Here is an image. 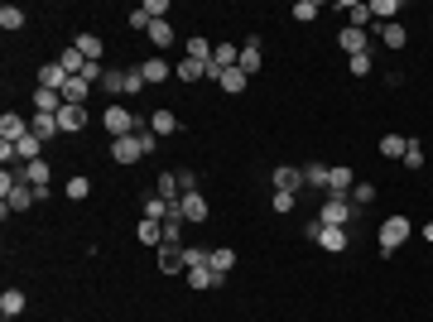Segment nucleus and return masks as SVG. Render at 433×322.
Returning a JSON list of instances; mask_svg holds the SVG:
<instances>
[{"label": "nucleus", "instance_id": "a19ab883", "mask_svg": "<svg viewBox=\"0 0 433 322\" xmlns=\"http://www.w3.org/2000/svg\"><path fill=\"white\" fill-rule=\"evenodd\" d=\"M289 15H294L298 25H313V20H318V0H294V10H289Z\"/></svg>", "mask_w": 433, "mask_h": 322}, {"label": "nucleus", "instance_id": "37998d69", "mask_svg": "<svg viewBox=\"0 0 433 322\" xmlns=\"http://www.w3.org/2000/svg\"><path fill=\"white\" fill-rule=\"evenodd\" d=\"M102 92H111V97H121V92H126V73H116V68H106V78H102Z\"/></svg>", "mask_w": 433, "mask_h": 322}, {"label": "nucleus", "instance_id": "603ef678", "mask_svg": "<svg viewBox=\"0 0 433 322\" xmlns=\"http://www.w3.org/2000/svg\"><path fill=\"white\" fill-rule=\"evenodd\" d=\"M126 25H130V29H150V25H154V20H150L145 10H130V15H126Z\"/></svg>", "mask_w": 433, "mask_h": 322}, {"label": "nucleus", "instance_id": "cd10ccee", "mask_svg": "<svg viewBox=\"0 0 433 322\" xmlns=\"http://www.w3.org/2000/svg\"><path fill=\"white\" fill-rule=\"evenodd\" d=\"M380 44H385V49H405L409 44L405 25H400V20H395V25H380Z\"/></svg>", "mask_w": 433, "mask_h": 322}, {"label": "nucleus", "instance_id": "e433bc0d", "mask_svg": "<svg viewBox=\"0 0 433 322\" xmlns=\"http://www.w3.org/2000/svg\"><path fill=\"white\" fill-rule=\"evenodd\" d=\"M39 149H44V140H39V135H25V140L15 144V154H20V163H34V159H39Z\"/></svg>", "mask_w": 433, "mask_h": 322}, {"label": "nucleus", "instance_id": "f3484780", "mask_svg": "<svg viewBox=\"0 0 433 322\" xmlns=\"http://www.w3.org/2000/svg\"><path fill=\"white\" fill-rule=\"evenodd\" d=\"M337 44H342V54L347 58H356V54H366V29H342V34H337Z\"/></svg>", "mask_w": 433, "mask_h": 322}, {"label": "nucleus", "instance_id": "f03ea898", "mask_svg": "<svg viewBox=\"0 0 433 322\" xmlns=\"http://www.w3.org/2000/svg\"><path fill=\"white\" fill-rule=\"evenodd\" d=\"M347 221H352V202L337 197V192H327V202L318 207V226H347Z\"/></svg>", "mask_w": 433, "mask_h": 322}, {"label": "nucleus", "instance_id": "a878e982", "mask_svg": "<svg viewBox=\"0 0 433 322\" xmlns=\"http://www.w3.org/2000/svg\"><path fill=\"white\" fill-rule=\"evenodd\" d=\"M58 63H63V73H68V78H82V73H87V58H82L78 49H73V44H68V49L58 54Z\"/></svg>", "mask_w": 433, "mask_h": 322}, {"label": "nucleus", "instance_id": "bb28decb", "mask_svg": "<svg viewBox=\"0 0 433 322\" xmlns=\"http://www.w3.org/2000/svg\"><path fill=\"white\" fill-rule=\"evenodd\" d=\"M25 303H29V298L20 294V289H5V294H0V313H5V318H20Z\"/></svg>", "mask_w": 433, "mask_h": 322}, {"label": "nucleus", "instance_id": "9d476101", "mask_svg": "<svg viewBox=\"0 0 433 322\" xmlns=\"http://www.w3.org/2000/svg\"><path fill=\"white\" fill-rule=\"evenodd\" d=\"M173 212H178V202H164L159 192H154V197H145V207H140V216H145V221H169Z\"/></svg>", "mask_w": 433, "mask_h": 322}, {"label": "nucleus", "instance_id": "f704fd0d", "mask_svg": "<svg viewBox=\"0 0 433 322\" xmlns=\"http://www.w3.org/2000/svg\"><path fill=\"white\" fill-rule=\"evenodd\" d=\"M183 226H188V221H183V212L169 216V221H164V245H183Z\"/></svg>", "mask_w": 433, "mask_h": 322}, {"label": "nucleus", "instance_id": "6e6d98bb", "mask_svg": "<svg viewBox=\"0 0 433 322\" xmlns=\"http://www.w3.org/2000/svg\"><path fill=\"white\" fill-rule=\"evenodd\" d=\"M424 241H429V245H433V221H429V226H424Z\"/></svg>", "mask_w": 433, "mask_h": 322}, {"label": "nucleus", "instance_id": "0eeeda50", "mask_svg": "<svg viewBox=\"0 0 433 322\" xmlns=\"http://www.w3.org/2000/svg\"><path fill=\"white\" fill-rule=\"evenodd\" d=\"M34 202H39V192L25 183V188H10V192H5V207H0V212H5V216H10V212H29Z\"/></svg>", "mask_w": 433, "mask_h": 322}, {"label": "nucleus", "instance_id": "72a5a7b5", "mask_svg": "<svg viewBox=\"0 0 433 322\" xmlns=\"http://www.w3.org/2000/svg\"><path fill=\"white\" fill-rule=\"evenodd\" d=\"M0 29H5V34L25 29V10H20V5H0Z\"/></svg>", "mask_w": 433, "mask_h": 322}, {"label": "nucleus", "instance_id": "f8f14e48", "mask_svg": "<svg viewBox=\"0 0 433 322\" xmlns=\"http://www.w3.org/2000/svg\"><path fill=\"white\" fill-rule=\"evenodd\" d=\"M236 68H241L245 78H255V73H260V34H250V39H245L241 63H236Z\"/></svg>", "mask_w": 433, "mask_h": 322}, {"label": "nucleus", "instance_id": "c756f323", "mask_svg": "<svg viewBox=\"0 0 433 322\" xmlns=\"http://www.w3.org/2000/svg\"><path fill=\"white\" fill-rule=\"evenodd\" d=\"M405 149H409L405 135H380V154L385 159H405Z\"/></svg>", "mask_w": 433, "mask_h": 322}, {"label": "nucleus", "instance_id": "2f4dec72", "mask_svg": "<svg viewBox=\"0 0 433 322\" xmlns=\"http://www.w3.org/2000/svg\"><path fill=\"white\" fill-rule=\"evenodd\" d=\"M145 34H150V44H154V49H169V44H173V25H169V20H154Z\"/></svg>", "mask_w": 433, "mask_h": 322}, {"label": "nucleus", "instance_id": "c03bdc74", "mask_svg": "<svg viewBox=\"0 0 433 322\" xmlns=\"http://www.w3.org/2000/svg\"><path fill=\"white\" fill-rule=\"evenodd\" d=\"M347 68H352V78H371V54H356V58H347Z\"/></svg>", "mask_w": 433, "mask_h": 322}, {"label": "nucleus", "instance_id": "3c124183", "mask_svg": "<svg viewBox=\"0 0 433 322\" xmlns=\"http://www.w3.org/2000/svg\"><path fill=\"white\" fill-rule=\"evenodd\" d=\"M294 197H298V192H274V212H279V216L294 212Z\"/></svg>", "mask_w": 433, "mask_h": 322}, {"label": "nucleus", "instance_id": "09e8293b", "mask_svg": "<svg viewBox=\"0 0 433 322\" xmlns=\"http://www.w3.org/2000/svg\"><path fill=\"white\" fill-rule=\"evenodd\" d=\"M405 163H409V168H424V144H419V140H409V149H405Z\"/></svg>", "mask_w": 433, "mask_h": 322}, {"label": "nucleus", "instance_id": "dca6fc26", "mask_svg": "<svg viewBox=\"0 0 433 322\" xmlns=\"http://www.w3.org/2000/svg\"><path fill=\"white\" fill-rule=\"evenodd\" d=\"M356 183V173L347 168V163H332V178H327V192H337V197H347Z\"/></svg>", "mask_w": 433, "mask_h": 322}, {"label": "nucleus", "instance_id": "ddd939ff", "mask_svg": "<svg viewBox=\"0 0 433 322\" xmlns=\"http://www.w3.org/2000/svg\"><path fill=\"white\" fill-rule=\"evenodd\" d=\"M25 135H29V120H20L15 111H5V116H0V140H10V144H20Z\"/></svg>", "mask_w": 433, "mask_h": 322}, {"label": "nucleus", "instance_id": "7c9ffc66", "mask_svg": "<svg viewBox=\"0 0 433 322\" xmlns=\"http://www.w3.org/2000/svg\"><path fill=\"white\" fill-rule=\"evenodd\" d=\"M150 130H154V135H173V130H178V116H173V111H154V116H150Z\"/></svg>", "mask_w": 433, "mask_h": 322}, {"label": "nucleus", "instance_id": "393cba45", "mask_svg": "<svg viewBox=\"0 0 433 322\" xmlns=\"http://www.w3.org/2000/svg\"><path fill=\"white\" fill-rule=\"evenodd\" d=\"M140 73H145V82H150V87H154V82H164V78H173V68H169L164 58H145V63H140Z\"/></svg>", "mask_w": 433, "mask_h": 322}, {"label": "nucleus", "instance_id": "c85d7f7f", "mask_svg": "<svg viewBox=\"0 0 433 322\" xmlns=\"http://www.w3.org/2000/svg\"><path fill=\"white\" fill-rule=\"evenodd\" d=\"M327 178H332V168H327V163H308V168H303V183H308V188H318V192H327Z\"/></svg>", "mask_w": 433, "mask_h": 322}, {"label": "nucleus", "instance_id": "de8ad7c7", "mask_svg": "<svg viewBox=\"0 0 433 322\" xmlns=\"http://www.w3.org/2000/svg\"><path fill=\"white\" fill-rule=\"evenodd\" d=\"M140 10H145L150 20H169V0H145Z\"/></svg>", "mask_w": 433, "mask_h": 322}, {"label": "nucleus", "instance_id": "f257e3e1", "mask_svg": "<svg viewBox=\"0 0 433 322\" xmlns=\"http://www.w3.org/2000/svg\"><path fill=\"white\" fill-rule=\"evenodd\" d=\"M409 231H414L409 216H390V221L380 226V260H395V250L409 241Z\"/></svg>", "mask_w": 433, "mask_h": 322}, {"label": "nucleus", "instance_id": "864d4df0", "mask_svg": "<svg viewBox=\"0 0 433 322\" xmlns=\"http://www.w3.org/2000/svg\"><path fill=\"white\" fill-rule=\"evenodd\" d=\"M356 202H361V207L376 202V183H356Z\"/></svg>", "mask_w": 433, "mask_h": 322}, {"label": "nucleus", "instance_id": "ea45409f", "mask_svg": "<svg viewBox=\"0 0 433 322\" xmlns=\"http://www.w3.org/2000/svg\"><path fill=\"white\" fill-rule=\"evenodd\" d=\"M395 15H400V0H371V20H385V25H395Z\"/></svg>", "mask_w": 433, "mask_h": 322}, {"label": "nucleus", "instance_id": "5fc2aeb1", "mask_svg": "<svg viewBox=\"0 0 433 322\" xmlns=\"http://www.w3.org/2000/svg\"><path fill=\"white\" fill-rule=\"evenodd\" d=\"M178 188H183V192H197V173H193V168H183V173H178Z\"/></svg>", "mask_w": 433, "mask_h": 322}, {"label": "nucleus", "instance_id": "423d86ee", "mask_svg": "<svg viewBox=\"0 0 433 322\" xmlns=\"http://www.w3.org/2000/svg\"><path fill=\"white\" fill-rule=\"evenodd\" d=\"M178 212H183L188 226H202V221H207V202H202V192H183V197H178Z\"/></svg>", "mask_w": 433, "mask_h": 322}, {"label": "nucleus", "instance_id": "a18cd8bd", "mask_svg": "<svg viewBox=\"0 0 433 322\" xmlns=\"http://www.w3.org/2000/svg\"><path fill=\"white\" fill-rule=\"evenodd\" d=\"M347 15H352V29H366V25H371V5H347Z\"/></svg>", "mask_w": 433, "mask_h": 322}, {"label": "nucleus", "instance_id": "49530a36", "mask_svg": "<svg viewBox=\"0 0 433 322\" xmlns=\"http://www.w3.org/2000/svg\"><path fill=\"white\" fill-rule=\"evenodd\" d=\"M145 87H150V82H145V73H140V68H130V73H126V97H135V92H145Z\"/></svg>", "mask_w": 433, "mask_h": 322}, {"label": "nucleus", "instance_id": "473e14b6", "mask_svg": "<svg viewBox=\"0 0 433 322\" xmlns=\"http://www.w3.org/2000/svg\"><path fill=\"white\" fill-rule=\"evenodd\" d=\"M135 236H140L145 245H164V221H145V216H140Z\"/></svg>", "mask_w": 433, "mask_h": 322}, {"label": "nucleus", "instance_id": "aec40b11", "mask_svg": "<svg viewBox=\"0 0 433 322\" xmlns=\"http://www.w3.org/2000/svg\"><path fill=\"white\" fill-rule=\"evenodd\" d=\"M87 92H92V82H87V78H68L63 101H68V106H87Z\"/></svg>", "mask_w": 433, "mask_h": 322}, {"label": "nucleus", "instance_id": "4be33fe9", "mask_svg": "<svg viewBox=\"0 0 433 322\" xmlns=\"http://www.w3.org/2000/svg\"><path fill=\"white\" fill-rule=\"evenodd\" d=\"M63 106H68V101H63V92H49V87H39V92H34V111H49V116H58Z\"/></svg>", "mask_w": 433, "mask_h": 322}, {"label": "nucleus", "instance_id": "79ce46f5", "mask_svg": "<svg viewBox=\"0 0 433 322\" xmlns=\"http://www.w3.org/2000/svg\"><path fill=\"white\" fill-rule=\"evenodd\" d=\"M68 197H73V202H82V197H87V192H92V178H82V173H73V178H68Z\"/></svg>", "mask_w": 433, "mask_h": 322}, {"label": "nucleus", "instance_id": "6e6552de", "mask_svg": "<svg viewBox=\"0 0 433 322\" xmlns=\"http://www.w3.org/2000/svg\"><path fill=\"white\" fill-rule=\"evenodd\" d=\"M298 188H308V183H303V168L279 163V168H274V192H298Z\"/></svg>", "mask_w": 433, "mask_h": 322}, {"label": "nucleus", "instance_id": "b1692460", "mask_svg": "<svg viewBox=\"0 0 433 322\" xmlns=\"http://www.w3.org/2000/svg\"><path fill=\"white\" fill-rule=\"evenodd\" d=\"M207 265H212L216 274L226 279V274H231V265H236V250H226V245H216V250H207Z\"/></svg>", "mask_w": 433, "mask_h": 322}, {"label": "nucleus", "instance_id": "c9c22d12", "mask_svg": "<svg viewBox=\"0 0 433 322\" xmlns=\"http://www.w3.org/2000/svg\"><path fill=\"white\" fill-rule=\"evenodd\" d=\"M173 78H178V82H197V78H207V68L193 63V58H183V63H173Z\"/></svg>", "mask_w": 433, "mask_h": 322}, {"label": "nucleus", "instance_id": "39448f33", "mask_svg": "<svg viewBox=\"0 0 433 322\" xmlns=\"http://www.w3.org/2000/svg\"><path fill=\"white\" fill-rule=\"evenodd\" d=\"M111 159L130 168L135 159H145V149H140V140H135V135H121V140H111Z\"/></svg>", "mask_w": 433, "mask_h": 322}, {"label": "nucleus", "instance_id": "4468645a", "mask_svg": "<svg viewBox=\"0 0 433 322\" xmlns=\"http://www.w3.org/2000/svg\"><path fill=\"white\" fill-rule=\"evenodd\" d=\"M159 269L164 274H188V265H183V245H159Z\"/></svg>", "mask_w": 433, "mask_h": 322}, {"label": "nucleus", "instance_id": "6ab92c4d", "mask_svg": "<svg viewBox=\"0 0 433 322\" xmlns=\"http://www.w3.org/2000/svg\"><path fill=\"white\" fill-rule=\"evenodd\" d=\"M73 49H78V54L87 58V63H97L106 44H102V34H78V39H73Z\"/></svg>", "mask_w": 433, "mask_h": 322}, {"label": "nucleus", "instance_id": "a211bd4d", "mask_svg": "<svg viewBox=\"0 0 433 322\" xmlns=\"http://www.w3.org/2000/svg\"><path fill=\"white\" fill-rule=\"evenodd\" d=\"M82 125H87V106H63V111H58V130H63V135L82 130Z\"/></svg>", "mask_w": 433, "mask_h": 322}, {"label": "nucleus", "instance_id": "412c9836", "mask_svg": "<svg viewBox=\"0 0 433 322\" xmlns=\"http://www.w3.org/2000/svg\"><path fill=\"white\" fill-rule=\"evenodd\" d=\"M216 87H221V92H231V97H241L245 87H250V78H245L241 68H226V73L216 78Z\"/></svg>", "mask_w": 433, "mask_h": 322}, {"label": "nucleus", "instance_id": "58836bf2", "mask_svg": "<svg viewBox=\"0 0 433 322\" xmlns=\"http://www.w3.org/2000/svg\"><path fill=\"white\" fill-rule=\"evenodd\" d=\"M164 197V202H178L183 197V188H178V173H159V188H154Z\"/></svg>", "mask_w": 433, "mask_h": 322}, {"label": "nucleus", "instance_id": "7ed1b4c3", "mask_svg": "<svg viewBox=\"0 0 433 322\" xmlns=\"http://www.w3.org/2000/svg\"><path fill=\"white\" fill-rule=\"evenodd\" d=\"M308 236L323 245L327 255H337V250H347V226H318V221H308Z\"/></svg>", "mask_w": 433, "mask_h": 322}, {"label": "nucleus", "instance_id": "1a4fd4ad", "mask_svg": "<svg viewBox=\"0 0 433 322\" xmlns=\"http://www.w3.org/2000/svg\"><path fill=\"white\" fill-rule=\"evenodd\" d=\"M29 135H39V140L49 144L54 135H63V130H58V116H49V111H34V116H29Z\"/></svg>", "mask_w": 433, "mask_h": 322}, {"label": "nucleus", "instance_id": "4c0bfd02", "mask_svg": "<svg viewBox=\"0 0 433 322\" xmlns=\"http://www.w3.org/2000/svg\"><path fill=\"white\" fill-rule=\"evenodd\" d=\"M212 49H216V44H207L202 34H197V39H188V58H193V63H202V68L212 63Z\"/></svg>", "mask_w": 433, "mask_h": 322}, {"label": "nucleus", "instance_id": "2eb2a0df", "mask_svg": "<svg viewBox=\"0 0 433 322\" xmlns=\"http://www.w3.org/2000/svg\"><path fill=\"white\" fill-rule=\"evenodd\" d=\"M226 279L216 274L212 265H197V269H188V289H221Z\"/></svg>", "mask_w": 433, "mask_h": 322}, {"label": "nucleus", "instance_id": "9b49d317", "mask_svg": "<svg viewBox=\"0 0 433 322\" xmlns=\"http://www.w3.org/2000/svg\"><path fill=\"white\" fill-rule=\"evenodd\" d=\"M39 87H49V92H63V87H68V73H63L58 58H49V63L39 68Z\"/></svg>", "mask_w": 433, "mask_h": 322}, {"label": "nucleus", "instance_id": "5701e85b", "mask_svg": "<svg viewBox=\"0 0 433 322\" xmlns=\"http://www.w3.org/2000/svg\"><path fill=\"white\" fill-rule=\"evenodd\" d=\"M49 178H54V168H49L44 159L25 163V183H29V188H49Z\"/></svg>", "mask_w": 433, "mask_h": 322}, {"label": "nucleus", "instance_id": "20e7f679", "mask_svg": "<svg viewBox=\"0 0 433 322\" xmlns=\"http://www.w3.org/2000/svg\"><path fill=\"white\" fill-rule=\"evenodd\" d=\"M135 120H140V116H130L126 106H106V111H102V125L111 130V140H121V135H135Z\"/></svg>", "mask_w": 433, "mask_h": 322}, {"label": "nucleus", "instance_id": "8fccbe9b", "mask_svg": "<svg viewBox=\"0 0 433 322\" xmlns=\"http://www.w3.org/2000/svg\"><path fill=\"white\" fill-rule=\"evenodd\" d=\"M183 265H188V269L207 265V250H197V245H183Z\"/></svg>", "mask_w": 433, "mask_h": 322}]
</instances>
